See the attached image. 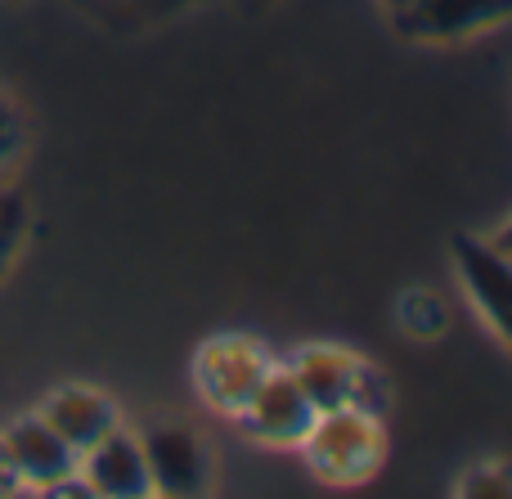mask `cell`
Returning a JSON list of instances; mask_svg holds the SVG:
<instances>
[{
	"label": "cell",
	"instance_id": "cell-3",
	"mask_svg": "<svg viewBox=\"0 0 512 499\" xmlns=\"http://www.w3.org/2000/svg\"><path fill=\"white\" fill-rule=\"evenodd\" d=\"M283 365L301 383L315 410H333V405H364V410L382 414V374L351 347H333V342H306L297 347Z\"/></svg>",
	"mask_w": 512,
	"mask_h": 499
},
{
	"label": "cell",
	"instance_id": "cell-9",
	"mask_svg": "<svg viewBox=\"0 0 512 499\" xmlns=\"http://www.w3.org/2000/svg\"><path fill=\"white\" fill-rule=\"evenodd\" d=\"M36 414H41L77 455L90 450L95 441H104L108 432L122 423V405H117L104 387H90V383H63V387H54V392H45Z\"/></svg>",
	"mask_w": 512,
	"mask_h": 499
},
{
	"label": "cell",
	"instance_id": "cell-4",
	"mask_svg": "<svg viewBox=\"0 0 512 499\" xmlns=\"http://www.w3.org/2000/svg\"><path fill=\"white\" fill-rule=\"evenodd\" d=\"M454 275L463 297L472 302L477 320L490 329V338L512 356V257L490 243V234H459L450 243Z\"/></svg>",
	"mask_w": 512,
	"mask_h": 499
},
{
	"label": "cell",
	"instance_id": "cell-2",
	"mask_svg": "<svg viewBox=\"0 0 512 499\" xmlns=\"http://www.w3.org/2000/svg\"><path fill=\"white\" fill-rule=\"evenodd\" d=\"M270 369L274 356L248 333H212L194 351V387L207 410L221 419H239Z\"/></svg>",
	"mask_w": 512,
	"mask_h": 499
},
{
	"label": "cell",
	"instance_id": "cell-16",
	"mask_svg": "<svg viewBox=\"0 0 512 499\" xmlns=\"http://www.w3.org/2000/svg\"><path fill=\"white\" fill-rule=\"evenodd\" d=\"M490 243H495V248H504V252H508V257H512V216H508V221H504V225H499V230H495V234H490Z\"/></svg>",
	"mask_w": 512,
	"mask_h": 499
},
{
	"label": "cell",
	"instance_id": "cell-12",
	"mask_svg": "<svg viewBox=\"0 0 512 499\" xmlns=\"http://www.w3.org/2000/svg\"><path fill=\"white\" fill-rule=\"evenodd\" d=\"M454 495L463 499H512V459H481L463 468Z\"/></svg>",
	"mask_w": 512,
	"mask_h": 499
},
{
	"label": "cell",
	"instance_id": "cell-6",
	"mask_svg": "<svg viewBox=\"0 0 512 499\" xmlns=\"http://www.w3.org/2000/svg\"><path fill=\"white\" fill-rule=\"evenodd\" d=\"M315 405L310 396L301 392V383L292 378V369L283 360H274V369L261 378V387L252 392V401L243 405L239 423L243 432L256 441V446H270V450H297L306 428L315 423Z\"/></svg>",
	"mask_w": 512,
	"mask_h": 499
},
{
	"label": "cell",
	"instance_id": "cell-8",
	"mask_svg": "<svg viewBox=\"0 0 512 499\" xmlns=\"http://www.w3.org/2000/svg\"><path fill=\"white\" fill-rule=\"evenodd\" d=\"M77 473L95 499H149L153 495L144 441H140V432L126 428V423H117L104 441L81 450Z\"/></svg>",
	"mask_w": 512,
	"mask_h": 499
},
{
	"label": "cell",
	"instance_id": "cell-17",
	"mask_svg": "<svg viewBox=\"0 0 512 499\" xmlns=\"http://www.w3.org/2000/svg\"><path fill=\"white\" fill-rule=\"evenodd\" d=\"M382 5H387L391 14H400V9H409V5H414V0H382Z\"/></svg>",
	"mask_w": 512,
	"mask_h": 499
},
{
	"label": "cell",
	"instance_id": "cell-15",
	"mask_svg": "<svg viewBox=\"0 0 512 499\" xmlns=\"http://www.w3.org/2000/svg\"><path fill=\"white\" fill-rule=\"evenodd\" d=\"M5 495H23V486H18V473H14V464H9V450H5V441H0V499Z\"/></svg>",
	"mask_w": 512,
	"mask_h": 499
},
{
	"label": "cell",
	"instance_id": "cell-10",
	"mask_svg": "<svg viewBox=\"0 0 512 499\" xmlns=\"http://www.w3.org/2000/svg\"><path fill=\"white\" fill-rule=\"evenodd\" d=\"M391 18L414 41H468L512 23V0H414Z\"/></svg>",
	"mask_w": 512,
	"mask_h": 499
},
{
	"label": "cell",
	"instance_id": "cell-7",
	"mask_svg": "<svg viewBox=\"0 0 512 499\" xmlns=\"http://www.w3.org/2000/svg\"><path fill=\"white\" fill-rule=\"evenodd\" d=\"M0 441H5V450H9V464H14L23 495H50L54 486L68 482L81 464L77 450H72L36 410L9 419L5 428H0Z\"/></svg>",
	"mask_w": 512,
	"mask_h": 499
},
{
	"label": "cell",
	"instance_id": "cell-5",
	"mask_svg": "<svg viewBox=\"0 0 512 499\" xmlns=\"http://www.w3.org/2000/svg\"><path fill=\"white\" fill-rule=\"evenodd\" d=\"M140 441H144V459H149L153 495L198 499L212 491L216 459L203 432L185 428V423H158V428L140 432Z\"/></svg>",
	"mask_w": 512,
	"mask_h": 499
},
{
	"label": "cell",
	"instance_id": "cell-11",
	"mask_svg": "<svg viewBox=\"0 0 512 499\" xmlns=\"http://www.w3.org/2000/svg\"><path fill=\"white\" fill-rule=\"evenodd\" d=\"M396 320L409 338L436 342L445 329H450V306H445V297L432 293V288H405L396 302Z\"/></svg>",
	"mask_w": 512,
	"mask_h": 499
},
{
	"label": "cell",
	"instance_id": "cell-1",
	"mask_svg": "<svg viewBox=\"0 0 512 499\" xmlns=\"http://www.w3.org/2000/svg\"><path fill=\"white\" fill-rule=\"evenodd\" d=\"M297 455L324 486H364L387 464V423L364 405H333L315 414Z\"/></svg>",
	"mask_w": 512,
	"mask_h": 499
},
{
	"label": "cell",
	"instance_id": "cell-13",
	"mask_svg": "<svg viewBox=\"0 0 512 499\" xmlns=\"http://www.w3.org/2000/svg\"><path fill=\"white\" fill-rule=\"evenodd\" d=\"M23 225H27L23 203H18L14 194H5V189H0V275L9 270L18 243H23Z\"/></svg>",
	"mask_w": 512,
	"mask_h": 499
},
{
	"label": "cell",
	"instance_id": "cell-14",
	"mask_svg": "<svg viewBox=\"0 0 512 499\" xmlns=\"http://www.w3.org/2000/svg\"><path fill=\"white\" fill-rule=\"evenodd\" d=\"M18 153H23V113L9 95H0V176L18 162Z\"/></svg>",
	"mask_w": 512,
	"mask_h": 499
}]
</instances>
